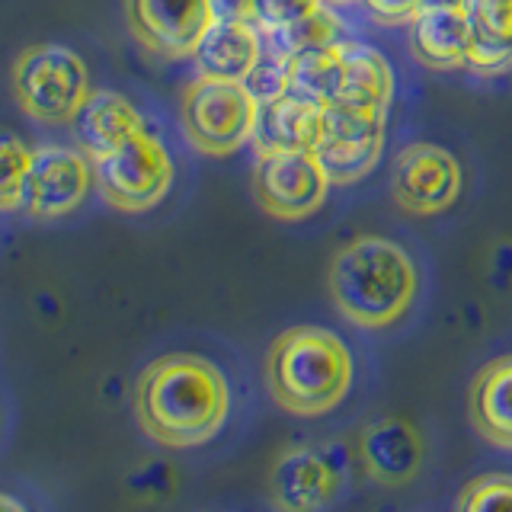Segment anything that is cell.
<instances>
[{"label":"cell","instance_id":"cell-16","mask_svg":"<svg viewBox=\"0 0 512 512\" xmlns=\"http://www.w3.org/2000/svg\"><path fill=\"white\" fill-rule=\"evenodd\" d=\"M468 420L487 445L512 452V356L487 362L471 378Z\"/></svg>","mask_w":512,"mask_h":512},{"label":"cell","instance_id":"cell-26","mask_svg":"<svg viewBox=\"0 0 512 512\" xmlns=\"http://www.w3.org/2000/svg\"><path fill=\"white\" fill-rule=\"evenodd\" d=\"M368 16L381 26H404L426 7V0H362Z\"/></svg>","mask_w":512,"mask_h":512},{"label":"cell","instance_id":"cell-9","mask_svg":"<svg viewBox=\"0 0 512 512\" xmlns=\"http://www.w3.org/2000/svg\"><path fill=\"white\" fill-rule=\"evenodd\" d=\"M461 164L439 144L416 141L404 148L391 170V199L407 215H442L461 196Z\"/></svg>","mask_w":512,"mask_h":512},{"label":"cell","instance_id":"cell-13","mask_svg":"<svg viewBox=\"0 0 512 512\" xmlns=\"http://www.w3.org/2000/svg\"><path fill=\"white\" fill-rule=\"evenodd\" d=\"M324 122V103L295 90H276L260 96V112L253 125L256 154H288V151H314Z\"/></svg>","mask_w":512,"mask_h":512},{"label":"cell","instance_id":"cell-24","mask_svg":"<svg viewBox=\"0 0 512 512\" xmlns=\"http://www.w3.org/2000/svg\"><path fill=\"white\" fill-rule=\"evenodd\" d=\"M455 512H512V474H480L468 480Z\"/></svg>","mask_w":512,"mask_h":512},{"label":"cell","instance_id":"cell-5","mask_svg":"<svg viewBox=\"0 0 512 512\" xmlns=\"http://www.w3.org/2000/svg\"><path fill=\"white\" fill-rule=\"evenodd\" d=\"M260 96L244 80L196 77L183 90L180 122L186 141L199 154L228 157L253 138Z\"/></svg>","mask_w":512,"mask_h":512},{"label":"cell","instance_id":"cell-27","mask_svg":"<svg viewBox=\"0 0 512 512\" xmlns=\"http://www.w3.org/2000/svg\"><path fill=\"white\" fill-rule=\"evenodd\" d=\"M215 20H244L256 23V0H208Z\"/></svg>","mask_w":512,"mask_h":512},{"label":"cell","instance_id":"cell-4","mask_svg":"<svg viewBox=\"0 0 512 512\" xmlns=\"http://www.w3.org/2000/svg\"><path fill=\"white\" fill-rule=\"evenodd\" d=\"M13 93L29 119L71 125L90 90L87 64L68 45H32L13 64Z\"/></svg>","mask_w":512,"mask_h":512},{"label":"cell","instance_id":"cell-22","mask_svg":"<svg viewBox=\"0 0 512 512\" xmlns=\"http://www.w3.org/2000/svg\"><path fill=\"white\" fill-rule=\"evenodd\" d=\"M263 36L276 45L279 55H292V52H301V48L340 42L343 26L327 7H320L317 13L304 16V20H295V23H288V26H282L276 32H263Z\"/></svg>","mask_w":512,"mask_h":512},{"label":"cell","instance_id":"cell-11","mask_svg":"<svg viewBox=\"0 0 512 512\" xmlns=\"http://www.w3.org/2000/svg\"><path fill=\"white\" fill-rule=\"evenodd\" d=\"M343 487V474L311 445H295L272 461L269 500L279 512H324Z\"/></svg>","mask_w":512,"mask_h":512},{"label":"cell","instance_id":"cell-18","mask_svg":"<svg viewBox=\"0 0 512 512\" xmlns=\"http://www.w3.org/2000/svg\"><path fill=\"white\" fill-rule=\"evenodd\" d=\"M343 61H346V42L314 45L301 48L292 55H279V80L285 90H295L311 96L317 103H336L343 80Z\"/></svg>","mask_w":512,"mask_h":512},{"label":"cell","instance_id":"cell-23","mask_svg":"<svg viewBox=\"0 0 512 512\" xmlns=\"http://www.w3.org/2000/svg\"><path fill=\"white\" fill-rule=\"evenodd\" d=\"M29 157H32V148H26V141L20 135L0 132V212L20 208Z\"/></svg>","mask_w":512,"mask_h":512},{"label":"cell","instance_id":"cell-10","mask_svg":"<svg viewBox=\"0 0 512 512\" xmlns=\"http://www.w3.org/2000/svg\"><path fill=\"white\" fill-rule=\"evenodd\" d=\"M132 36L160 58H192L215 23L208 0H125Z\"/></svg>","mask_w":512,"mask_h":512},{"label":"cell","instance_id":"cell-6","mask_svg":"<svg viewBox=\"0 0 512 512\" xmlns=\"http://www.w3.org/2000/svg\"><path fill=\"white\" fill-rule=\"evenodd\" d=\"M100 196L119 212L138 215L164 202L173 186V157L154 132L141 128L116 151L93 160Z\"/></svg>","mask_w":512,"mask_h":512},{"label":"cell","instance_id":"cell-12","mask_svg":"<svg viewBox=\"0 0 512 512\" xmlns=\"http://www.w3.org/2000/svg\"><path fill=\"white\" fill-rule=\"evenodd\" d=\"M410 52L429 71L468 68L474 55V23L468 4H426L407 23Z\"/></svg>","mask_w":512,"mask_h":512},{"label":"cell","instance_id":"cell-3","mask_svg":"<svg viewBox=\"0 0 512 512\" xmlns=\"http://www.w3.org/2000/svg\"><path fill=\"white\" fill-rule=\"evenodd\" d=\"M266 388L292 416H324L343 404L352 384V356L327 327H288L266 352Z\"/></svg>","mask_w":512,"mask_h":512},{"label":"cell","instance_id":"cell-29","mask_svg":"<svg viewBox=\"0 0 512 512\" xmlns=\"http://www.w3.org/2000/svg\"><path fill=\"white\" fill-rule=\"evenodd\" d=\"M330 4H356V0H330Z\"/></svg>","mask_w":512,"mask_h":512},{"label":"cell","instance_id":"cell-21","mask_svg":"<svg viewBox=\"0 0 512 512\" xmlns=\"http://www.w3.org/2000/svg\"><path fill=\"white\" fill-rule=\"evenodd\" d=\"M384 116H388V109L327 103L317 144H384V132H388Z\"/></svg>","mask_w":512,"mask_h":512},{"label":"cell","instance_id":"cell-20","mask_svg":"<svg viewBox=\"0 0 512 512\" xmlns=\"http://www.w3.org/2000/svg\"><path fill=\"white\" fill-rule=\"evenodd\" d=\"M394 100V71L388 58L368 45L346 42L343 80L336 103L362 106V109H388Z\"/></svg>","mask_w":512,"mask_h":512},{"label":"cell","instance_id":"cell-2","mask_svg":"<svg viewBox=\"0 0 512 512\" xmlns=\"http://www.w3.org/2000/svg\"><path fill=\"white\" fill-rule=\"evenodd\" d=\"M327 288L333 308L349 324L362 330H388L413 308L420 276L404 247L388 237L368 234L336 250L327 269Z\"/></svg>","mask_w":512,"mask_h":512},{"label":"cell","instance_id":"cell-19","mask_svg":"<svg viewBox=\"0 0 512 512\" xmlns=\"http://www.w3.org/2000/svg\"><path fill=\"white\" fill-rule=\"evenodd\" d=\"M474 23V55L468 71L506 74L512 71V0H468Z\"/></svg>","mask_w":512,"mask_h":512},{"label":"cell","instance_id":"cell-15","mask_svg":"<svg viewBox=\"0 0 512 512\" xmlns=\"http://www.w3.org/2000/svg\"><path fill=\"white\" fill-rule=\"evenodd\" d=\"M192 61H196L202 77L244 80L247 84L253 71L263 64L260 26L244 20H215L192 52Z\"/></svg>","mask_w":512,"mask_h":512},{"label":"cell","instance_id":"cell-17","mask_svg":"<svg viewBox=\"0 0 512 512\" xmlns=\"http://www.w3.org/2000/svg\"><path fill=\"white\" fill-rule=\"evenodd\" d=\"M71 125H74L77 148L90 160L116 151L125 138H132L141 128H148L141 119V112L128 103L122 93H112V90H93Z\"/></svg>","mask_w":512,"mask_h":512},{"label":"cell","instance_id":"cell-14","mask_svg":"<svg viewBox=\"0 0 512 512\" xmlns=\"http://www.w3.org/2000/svg\"><path fill=\"white\" fill-rule=\"evenodd\" d=\"M359 461L378 487H404L423 468V439L404 416H381L362 429Z\"/></svg>","mask_w":512,"mask_h":512},{"label":"cell","instance_id":"cell-25","mask_svg":"<svg viewBox=\"0 0 512 512\" xmlns=\"http://www.w3.org/2000/svg\"><path fill=\"white\" fill-rule=\"evenodd\" d=\"M320 7H324V0H256V26L263 32H276L317 13Z\"/></svg>","mask_w":512,"mask_h":512},{"label":"cell","instance_id":"cell-1","mask_svg":"<svg viewBox=\"0 0 512 512\" xmlns=\"http://www.w3.org/2000/svg\"><path fill=\"white\" fill-rule=\"evenodd\" d=\"M231 410V388L215 362L192 352L154 359L135 381V420L164 448L212 442Z\"/></svg>","mask_w":512,"mask_h":512},{"label":"cell","instance_id":"cell-7","mask_svg":"<svg viewBox=\"0 0 512 512\" xmlns=\"http://www.w3.org/2000/svg\"><path fill=\"white\" fill-rule=\"evenodd\" d=\"M93 183V160L80 148H36L26 167L20 208L39 221L64 218L84 205Z\"/></svg>","mask_w":512,"mask_h":512},{"label":"cell","instance_id":"cell-28","mask_svg":"<svg viewBox=\"0 0 512 512\" xmlns=\"http://www.w3.org/2000/svg\"><path fill=\"white\" fill-rule=\"evenodd\" d=\"M0 512H29V506L20 503V500H16V496H10V493H0Z\"/></svg>","mask_w":512,"mask_h":512},{"label":"cell","instance_id":"cell-8","mask_svg":"<svg viewBox=\"0 0 512 512\" xmlns=\"http://www.w3.org/2000/svg\"><path fill=\"white\" fill-rule=\"evenodd\" d=\"M330 176L314 151H288V154H266L256 164L253 192L256 202L279 221H301L311 218L327 199Z\"/></svg>","mask_w":512,"mask_h":512}]
</instances>
